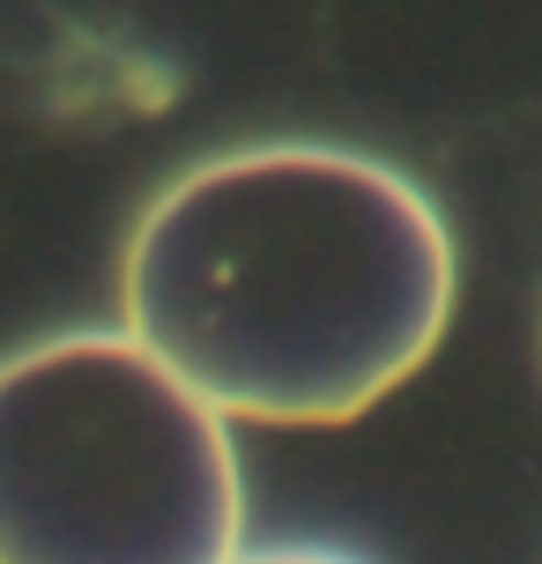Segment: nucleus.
Listing matches in <instances>:
<instances>
[{"label": "nucleus", "instance_id": "nucleus-3", "mask_svg": "<svg viewBox=\"0 0 542 564\" xmlns=\"http://www.w3.org/2000/svg\"><path fill=\"white\" fill-rule=\"evenodd\" d=\"M238 564H349L335 550H260V557H238Z\"/></svg>", "mask_w": 542, "mask_h": 564}, {"label": "nucleus", "instance_id": "nucleus-2", "mask_svg": "<svg viewBox=\"0 0 542 564\" xmlns=\"http://www.w3.org/2000/svg\"><path fill=\"white\" fill-rule=\"evenodd\" d=\"M230 416L134 335L0 357V564H238Z\"/></svg>", "mask_w": 542, "mask_h": 564}, {"label": "nucleus", "instance_id": "nucleus-1", "mask_svg": "<svg viewBox=\"0 0 542 564\" xmlns=\"http://www.w3.org/2000/svg\"><path fill=\"white\" fill-rule=\"evenodd\" d=\"M119 312L224 416L349 423L431 365L454 319V238L379 156L230 149L142 208Z\"/></svg>", "mask_w": 542, "mask_h": 564}]
</instances>
